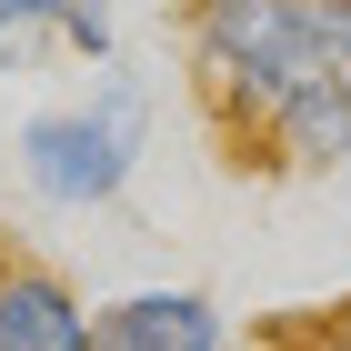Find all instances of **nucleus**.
<instances>
[{"mask_svg": "<svg viewBox=\"0 0 351 351\" xmlns=\"http://www.w3.org/2000/svg\"><path fill=\"white\" fill-rule=\"evenodd\" d=\"M51 40H60V51H81V60H110L121 21H110V10H60V0H51Z\"/></svg>", "mask_w": 351, "mask_h": 351, "instance_id": "nucleus-6", "label": "nucleus"}, {"mask_svg": "<svg viewBox=\"0 0 351 351\" xmlns=\"http://www.w3.org/2000/svg\"><path fill=\"white\" fill-rule=\"evenodd\" d=\"M0 351H101V311L71 301L51 271H0Z\"/></svg>", "mask_w": 351, "mask_h": 351, "instance_id": "nucleus-3", "label": "nucleus"}, {"mask_svg": "<svg viewBox=\"0 0 351 351\" xmlns=\"http://www.w3.org/2000/svg\"><path fill=\"white\" fill-rule=\"evenodd\" d=\"M51 40V0H0V71H21Z\"/></svg>", "mask_w": 351, "mask_h": 351, "instance_id": "nucleus-5", "label": "nucleus"}, {"mask_svg": "<svg viewBox=\"0 0 351 351\" xmlns=\"http://www.w3.org/2000/svg\"><path fill=\"white\" fill-rule=\"evenodd\" d=\"M251 351H311V341H301V331H271V341H251Z\"/></svg>", "mask_w": 351, "mask_h": 351, "instance_id": "nucleus-7", "label": "nucleus"}, {"mask_svg": "<svg viewBox=\"0 0 351 351\" xmlns=\"http://www.w3.org/2000/svg\"><path fill=\"white\" fill-rule=\"evenodd\" d=\"M101 351H221L211 291H131L101 311Z\"/></svg>", "mask_w": 351, "mask_h": 351, "instance_id": "nucleus-4", "label": "nucleus"}, {"mask_svg": "<svg viewBox=\"0 0 351 351\" xmlns=\"http://www.w3.org/2000/svg\"><path fill=\"white\" fill-rule=\"evenodd\" d=\"M191 90L261 171L351 161V0H211L181 10Z\"/></svg>", "mask_w": 351, "mask_h": 351, "instance_id": "nucleus-1", "label": "nucleus"}, {"mask_svg": "<svg viewBox=\"0 0 351 351\" xmlns=\"http://www.w3.org/2000/svg\"><path fill=\"white\" fill-rule=\"evenodd\" d=\"M141 131H151V110H141V90H101V101L81 110H40L21 131V171L40 201H60V211H90V201H110V191L131 181L141 161Z\"/></svg>", "mask_w": 351, "mask_h": 351, "instance_id": "nucleus-2", "label": "nucleus"}]
</instances>
